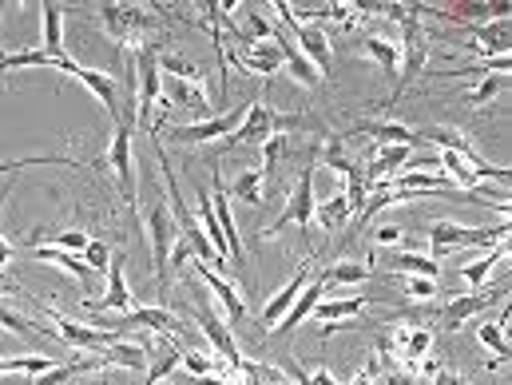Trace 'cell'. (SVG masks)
Listing matches in <instances>:
<instances>
[{"label": "cell", "instance_id": "obj_1", "mask_svg": "<svg viewBox=\"0 0 512 385\" xmlns=\"http://www.w3.org/2000/svg\"><path fill=\"white\" fill-rule=\"evenodd\" d=\"M96 16H100L104 32H108L120 48L139 52L143 44H155L151 32H159V16H155L151 8H143V4H100Z\"/></svg>", "mask_w": 512, "mask_h": 385}, {"label": "cell", "instance_id": "obj_2", "mask_svg": "<svg viewBox=\"0 0 512 385\" xmlns=\"http://www.w3.org/2000/svg\"><path fill=\"white\" fill-rule=\"evenodd\" d=\"M477 243H509V219L497 227H465V223H429V258L453 255L457 247H477Z\"/></svg>", "mask_w": 512, "mask_h": 385}, {"label": "cell", "instance_id": "obj_3", "mask_svg": "<svg viewBox=\"0 0 512 385\" xmlns=\"http://www.w3.org/2000/svg\"><path fill=\"white\" fill-rule=\"evenodd\" d=\"M298 124H302V116H282V112H274V108L266 104V96H255L251 108H247V116H243V124L223 139V151H231V147H251V143L258 147V143L270 139L274 131L298 128Z\"/></svg>", "mask_w": 512, "mask_h": 385}, {"label": "cell", "instance_id": "obj_4", "mask_svg": "<svg viewBox=\"0 0 512 385\" xmlns=\"http://www.w3.org/2000/svg\"><path fill=\"white\" fill-rule=\"evenodd\" d=\"M143 231H147V243H151V258H155V278H159V286H167V258H171V247H175V239H179V227H175V215H171V207H167V195H159L155 191V203L147 207V215H143Z\"/></svg>", "mask_w": 512, "mask_h": 385}, {"label": "cell", "instance_id": "obj_5", "mask_svg": "<svg viewBox=\"0 0 512 385\" xmlns=\"http://www.w3.org/2000/svg\"><path fill=\"white\" fill-rule=\"evenodd\" d=\"M104 163L116 171V183H120V195H124L128 211H139V183H135V124H131V120H120V124H116V135H112V143H108Z\"/></svg>", "mask_w": 512, "mask_h": 385}, {"label": "cell", "instance_id": "obj_6", "mask_svg": "<svg viewBox=\"0 0 512 385\" xmlns=\"http://www.w3.org/2000/svg\"><path fill=\"white\" fill-rule=\"evenodd\" d=\"M314 171H318V159L310 155V163L302 167V175H298V183H294V191H290V199H286L282 215L262 231V239H274L286 223H290V227H302V231H310V227H314V207H318V199H314Z\"/></svg>", "mask_w": 512, "mask_h": 385}, {"label": "cell", "instance_id": "obj_7", "mask_svg": "<svg viewBox=\"0 0 512 385\" xmlns=\"http://www.w3.org/2000/svg\"><path fill=\"white\" fill-rule=\"evenodd\" d=\"M159 84H163L159 44H143L135 52V124L139 128H151V108L159 100Z\"/></svg>", "mask_w": 512, "mask_h": 385}, {"label": "cell", "instance_id": "obj_8", "mask_svg": "<svg viewBox=\"0 0 512 385\" xmlns=\"http://www.w3.org/2000/svg\"><path fill=\"white\" fill-rule=\"evenodd\" d=\"M270 12H274L278 20H286V28L298 36V44H294V48H298V52H302V56H306V60L318 68V76L326 80V72H330V60H334L330 36H326L318 24H298V20L290 16V4H286V0H274V4H270Z\"/></svg>", "mask_w": 512, "mask_h": 385}, {"label": "cell", "instance_id": "obj_9", "mask_svg": "<svg viewBox=\"0 0 512 385\" xmlns=\"http://www.w3.org/2000/svg\"><path fill=\"white\" fill-rule=\"evenodd\" d=\"M417 139H429V143H437L441 151H449V155H457V159H465L481 179H509V167H497V163H489L473 143H469V135L457 128H421L417 131Z\"/></svg>", "mask_w": 512, "mask_h": 385}, {"label": "cell", "instance_id": "obj_10", "mask_svg": "<svg viewBox=\"0 0 512 385\" xmlns=\"http://www.w3.org/2000/svg\"><path fill=\"white\" fill-rule=\"evenodd\" d=\"M32 306H40V310L56 322V338H60L64 346H72V350L92 354V350H104V346L120 342V330H96V326H88V322H72V318H68L64 310H56L52 302H32Z\"/></svg>", "mask_w": 512, "mask_h": 385}, {"label": "cell", "instance_id": "obj_11", "mask_svg": "<svg viewBox=\"0 0 512 385\" xmlns=\"http://www.w3.org/2000/svg\"><path fill=\"white\" fill-rule=\"evenodd\" d=\"M401 32H405V72H401V80H397L393 96L382 100V108L385 104H397V100L405 96V88L413 84V76H417V72H425V64H429V32H425L421 16L401 20Z\"/></svg>", "mask_w": 512, "mask_h": 385}, {"label": "cell", "instance_id": "obj_12", "mask_svg": "<svg viewBox=\"0 0 512 385\" xmlns=\"http://www.w3.org/2000/svg\"><path fill=\"white\" fill-rule=\"evenodd\" d=\"M195 322H199V330H203V338H207L211 354H215V358H223V362L231 366V374H235V366L243 362V350H239V342H235L231 326H227L219 314H211V310H207L203 294H195ZM227 382H231V378H227Z\"/></svg>", "mask_w": 512, "mask_h": 385}, {"label": "cell", "instance_id": "obj_13", "mask_svg": "<svg viewBox=\"0 0 512 385\" xmlns=\"http://www.w3.org/2000/svg\"><path fill=\"white\" fill-rule=\"evenodd\" d=\"M247 108H251V100H247V104H239V108H235V112H227V116H207V120H199V124H187V128H167V139H171V143H183V147L227 139L231 131L243 124Z\"/></svg>", "mask_w": 512, "mask_h": 385}, {"label": "cell", "instance_id": "obj_14", "mask_svg": "<svg viewBox=\"0 0 512 385\" xmlns=\"http://www.w3.org/2000/svg\"><path fill=\"white\" fill-rule=\"evenodd\" d=\"M215 163V183H211V207H215V219L223 227V239H227V258L235 262L239 274H247V251H243V239H239V227H235V211H231V195L223 191V171H219V159Z\"/></svg>", "mask_w": 512, "mask_h": 385}, {"label": "cell", "instance_id": "obj_15", "mask_svg": "<svg viewBox=\"0 0 512 385\" xmlns=\"http://www.w3.org/2000/svg\"><path fill=\"white\" fill-rule=\"evenodd\" d=\"M191 266H195V274L203 278V286L219 298V306H223V318H227V326H239V322H247V298H243V290L235 286V282H227L215 266H207V262H199V258L191 255Z\"/></svg>", "mask_w": 512, "mask_h": 385}, {"label": "cell", "instance_id": "obj_16", "mask_svg": "<svg viewBox=\"0 0 512 385\" xmlns=\"http://www.w3.org/2000/svg\"><path fill=\"white\" fill-rule=\"evenodd\" d=\"M306 282H310V258H302L298 262V270L282 282V290H274L270 298H266V306H262V314H258V326L266 330V334H274V326L286 318V310L298 302V294L306 290Z\"/></svg>", "mask_w": 512, "mask_h": 385}, {"label": "cell", "instance_id": "obj_17", "mask_svg": "<svg viewBox=\"0 0 512 385\" xmlns=\"http://www.w3.org/2000/svg\"><path fill=\"white\" fill-rule=\"evenodd\" d=\"M84 306L96 310V314H128V310H135V298H131V290H128L124 255L112 251V262H108V290H104L100 298H84Z\"/></svg>", "mask_w": 512, "mask_h": 385}, {"label": "cell", "instance_id": "obj_18", "mask_svg": "<svg viewBox=\"0 0 512 385\" xmlns=\"http://www.w3.org/2000/svg\"><path fill=\"white\" fill-rule=\"evenodd\" d=\"M239 44H243V52H239V68L243 72H251V76H262V80H270L278 68H282V48H278V36L274 40H251L247 32L239 36Z\"/></svg>", "mask_w": 512, "mask_h": 385}, {"label": "cell", "instance_id": "obj_19", "mask_svg": "<svg viewBox=\"0 0 512 385\" xmlns=\"http://www.w3.org/2000/svg\"><path fill=\"white\" fill-rule=\"evenodd\" d=\"M505 298V290H481V294H453L449 302H445V310H441V322H445V330H461L469 318H477L485 306H493V302H501Z\"/></svg>", "mask_w": 512, "mask_h": 385}, {"label": "cell", "instance_id": "obj_20", "mask_svg": "<svg viewBox=\"0 0 512 385\" xmlns=\"http://www.w3.org/2000/svg\"><path fill=\"white\" fill-rule=\"evenodd\" d=\"M509 20H489V24H477L473 28V40H465V48L481 60H497V56H509Z\"/></svg>", "mask_w": 512, "mask_h": 385}, {"label": "cell", "instance_id": "obj_21", "mask_svg": "<svg viewBox=\"0 0 512 385\" xmlns=\"http://www.w3.org/2000/svg\"><path fill=\"white\" fill-rule=\"evenodd\" d=\"M72 76H76V80H80V84H84V88L104 104V112H108L116 124L124 120V116H120V84H116V76H112V72H104V68H84V64H80Z\"/></svg>", "mask_w": 512, "mask_h": 385}, {"label": "cell", "instance_id": "obj_22", "mask_svg": "<svg viewBox=\"0 0 512 385\" xmlns=\"http://www.w3.org/2000/svg\"><path fill=\"white\" fill-rule=\"evenodd\" d=\"M366 306H370L366 294H354V298H322L310 318L314 322H326V334H334L338 326H346V318H358Z\"/></svg>", "mask_w": 512, "mask_h": 385}, {"label": "cell", "instance_id": "obj_23", "mask_svg": "<svg viewBox=\"0 0 512 385\" xmlns=\"http://www.w3.org/2000/svg\"><path fill=\"white\" fill-rule=\"evenodd\" d=\"M350 135H366L378 147H417V131L397 124V120H366V124H354Z\"/></svg>", "mask_w": 512, "mask_h": 385}, {"label": "cell", "instance_id": "obj_24", "mask_svg": "<svg viewBox=\"0 0 512 385\" xmlns=\"http://www.w3.org/2000/svg\"><path fill=\"white\" fill-rule=\"evenodd\" d=\"M326 290H330V286H326L322 278H310V282H306V290L298 294V302H294V306L286 310V318H282V322H278L274 330L290 338V334H294V330H298V326H302V322H306V318L314 314V306H318V302L326 298Z\"/></svg>", "mask_w": 512, "mask_h": 385}, {"label": "cell", "instance_id": "obj_25", "mask_svg": "<svg viewBox=\"0 0 512 385\" xmlns=\"http://www.w3.org/2000/svg\"><path fill=\"white\" fill-rule=\"evenodd\" d=\"M28 251L36 262H52V266H60V270H68V274H76L80 282H92V270H88V262L80 255H68V251H60V247H48V243H28Z\"/></svg>", "mask_w": 512, "mask_h": 385}, {"label": "cell", "instance_id": "obj_26", "mask_svg": "<svg viewBox=\"0 0 512 385\" xmlns=\"http://www.w3.org/2000/svg\"><path fill=\"white\" fill-rule=\"evenodd\" d=\"M370 274H374V266L354 262V258H338V262L326 266L318 278H322L326 286H362V282H370Z\"/></svg>", "mask_w": 512, "mask_h": 385}, {"label": "cell", "instance_id": "obj_27", "mask_svg": "<svg viewBox=\"0 0 512 385\" xmlns=\"http://www.w3.org/2000/svg\"><path fill=\"white\" fill-rule=\"evenodd\" d=\"M266 171L262 167H243L239 175H235V183H231V195L235 199H243V203H251V207H258L262 199H266Z\"/></svg>", "mask_w": 512, "mask_h": 385}, {"label": "cell", "instance_id": "obj_28", "mask_svg": "<svg viewBox=\"0 0 512 385\" xmlns=\"http://www.w3.org/2000/svg\"><path fill=\"white\" fill-rule=\"evenodd\" d=\"M40 20H44V52L48 56H64V8L60 4H40Z\"/></svg>", "mask_w": 512, "mask_h": 385}, {"label": "cell", "instance_id": "obj_29", "mask_svg": "<svg viewBox=\"0 0 512 385\" xmlns=\"http://www.w3.org/2000/svg\"><path fill=\"white\" fill-rule=\"evenodd\" d=\"M159 72H167L171 80H187V84L207 88V68L195 64V60H183V56H175V52H159Z\"/></svg>", "mask_w": 512, "mask_h": 385}, {"label": "cell", "instance_id": "obj_30", "mask_svg": "<svg viewBox=\"0 0 512 385\" xmlns=\"http://www.w3.org/2000/svg\"><path fill=\"white\" fill-rule=\"evenodd\" d=\"M278 48H282V64H286V72H290V76H294L302 88H318V84H322L318 68H314V64H310V60H306V56H302L294 44H286V40L278 36Z\"/></svg>", "mask_w": 512, "mask_h": 385}, {"label": "cell", "instance_id": "obj_31", "mask_svg": "<svg viewBox=\"0 0 512 385\" xmlns=\"http://www.w3.org/2000/svg\"><path fill=\"white\" fill-rule=\"evenodd\" d=\"M314 219H318V227L338 231V227H346V223L354 219V207H350V199L338 191V195H330L326 203H318V207H314Z\"/></svg>", "mask_w": 512, "mask_h": 385}, {"label": "cell", "instance_id": "obj_32", "mask_svg": "<svg viewBox=\"0 0 512 385\" xmlns=\"http://www.w3.org/2000/svg\"><path fill=\"white\" fill-rule=\"evenodd\" d=\"M0 330L20 334V338H32V334L56 338V330H52V326H44V322H36V318H24V314H16V310H12V306H4V302H0ZM56 342H60V338H56Z\"/></svg>", "mask_w": 512, "mask_h": 385}, {"label": "cell", "instance_id": "obj_33", "mask_svg": "<svg viewBox=\"0 0 512 385\" xmlns=\"http://www.w3.org/2000/svg\"><path fill=\"white\" fill-rule=\"evenodd\" d=\"M199 227H203V235H207V243L215 247V255L227 258V239H223V227H219V219H215V207H211V191H199Z\"/></svg>", "mask_w": 512, "mask_h": 385}, {"label": "cell", "instance_id": "obj_34", "mask_svg": "<svg viewBox=\"0 0 512 385\" xmlns=\"http://www.w3.org/2000/svg\"><path fill=\"white\" fill-rule=\"evenodd\" d=\"M505 255H509V243H493V251H489V255H481L477 262H465V266H461V278H465L473 290H481V286H485V278L493 274V266H497Z\"/></svg>", "mask_w": 512, "mask_h": 385}, {"label": "cell", "instance_id": "obj_35", "mask_svg": "<svg viewBox=\"0 0 512 385\" xmlns=\"http://www.w3.org/2000/svg\"><path fill=\"white\" fill-rule=\"evenodd\" d=\"M362 52L382 68V72H397V64H401V48L393 44V40H385V36H362Z\"/></svg>", "mask_w": 512, "mask_h": 385}, {"label": "cell", "instance_id": "obj_36", "mask_svg": "<svg viewBox=\"0 0 512 385\" xmlns=\"http://www.w3.org/2000/svg\"><path fill=\"white\" fill-rule=\"evenodd\" d=\"M385 266L389 270H401V274H409V278H437L441 274V266L433 262L429 255H413V251H401V255H389L385 258Z\"/></svg>", "mask_w": 512, "mask_h": 385}, {"label": "cell", "instance_id": "obj_37", "mask_svg": "<svg viewBox=\"0 0 512 385\" xmlns=\"http://www.w3.org/2000/svg\"><path fill=\"white\" fill-rule=\"evenodd\" d=\"M167 96H171V104H183V108H195V112L211 108V92L199 88V84H187V80H167Z\"/></svg>", "mask_w": 512, "mask_h": 385}, {"label": "cell", "instance_id": "obj_38", "mask_svg": "<svg viewBox=\"0 0 512 385\" xmlns=\"http://www.w3.org/2000/svg\"><path fill=\"white\" fill-rule=\"evenodd\" d=\"M505 84H509V76H497V72H489V76H481L469 92H461L457 100H469L473 108H485V104H493L501 92H505Z\"/></svg>", "mask_w": 512, "mask_h": 385}, {"label": "cell", "instance_id": "obj_39", "mask_svg": "<svg viewBox=\"0 0 512 385\" xmlns=\"http://www.w3.org/2000/svg\"><path fill=\"white\" fill-rule=\"evenodd\" d=\"M179 358H183V350L171 346V342H163V354L151 358V366H147V382L143 385H167V378L179 370Z\"/></svg>", "mask_w": 512, "mask_h": 385}, {"label": "cell", "instance_id": "obj_40", "mask_svg": "<svg viewBox=\"0 0 512 385\" xmlns=\"http://www.w3.org/2000/svg\"><path fill=\"white\" fill-rule=\"evenodd\" d=\"M477 338L493 350V366L509 362V342H505V330H501L497 322H481V326H477Z\"/></svg>", "mask_w": 512, "mask_h": 385}, {"label": "cell", "instance_id": "obj_41", "mask_svg": "<svg viewBox=\"0 0 512 385\" xmlns=\"http://www.w3.org/2000/svg\"><path fill=\"white\" fill-rule=\"evenodd\" d=\"M52 366H60V362H52V358H0V374H28V378H36V374H48Z\"/></svg>", "mask_w": 512, "mask_h": 385}, {"label": "cell", "instance_id": "obj_42", "mask_svg": "<svg viewBox=\"0 0 512 385\" xmlns=\"http://www.w3.org/2000/svg\"><path fill=\"white\" fill-rule=\"evenodd\" d=\"M258 151H262V163H258V167L270 175V171L282 163V155L290 151V147H286V131H274L270 139H262V143H258Z\"/></svg>", "mask_w": 512, "mask_h": 385}, {"label": "cell", "instance_id": "obj_43", "mask_svg": "<svg viewBox=\"0 0 512 385\" xmlns=\"http://www.w3.org/2000/svg\"><path fill=\"white\" fill-rule=\"evenodd\" d=\"M40 163H68V167H84L68 155H24V159H4L0 163V175H12V171H24V167H40Z\"/></svg>", "mask_w": 512, "mask_h": 385}, {"label": "cell", "instance_id": "obj_44", "mask_svg": "<svg viewBox=\"0 0 512 385\" xmlns=\"http://www.w3.org/2000/svg\"><path fill=\"white\" fill-rule=\"evenodd\" d=\"M437 290H441L437 278H421V274H417V278H405V298H409V302H433Z\"/></svg>", "mask_w": 512, "mask_h": 385}, {"label": "cell", "instance_id": "obj_45", "mask_svg": "<svg viewBox=\"0 0 512 385\" xmlns=\"http://www.w3.org/2000/svg\"><path fill=\"white\" fill-rule=\"evenodd\" d=\"M80 258L88 262V270H92V274H100V270H108V262H112V247H108L104 239H92Z\"/></svg>", "mask_w": 512, "mask_h": 385}, {"label": "cell", "instance_id": "obj_46", "mask_svg": "<svg viewBox=\"0 0 512 385\" xmlns=\"http://www.w3.org/2000/svg\"><path fill=\"white\" fill-rule=\"evenodd\" d=\"M88 243H92V239H88L84 231H76V227H72V231L52 235V243H48V247H60V251H68V255H84V247H88Z\"/></svg>", "mask_w": 512, "mask_h": 385}, {"label": "cell", "instance_id": "obj_47", "mask_svg": "<svg viewBox=\"0 0 512 385\" xmlns=\"http://www.w3.org/2000/svg\"><path fill=\"white\" fill-rule=\"evenodd\" d=\"M397 243H405V231L397 223H385L374 231V247H397Z\"/></svg>", "mask_w": 512, "mask_h": 385}, {"label": "cell", "instance_id": "obj_48", "mask_svg": "<svg viewBox=\"0 0 512 385\" xmlns=\"http://www.w3.org/2000/svg\"><path fill=\"white\" fill-rule=\"evenodd\" d=\"M374 382H378V354H370V358H366V366H362V370H358L346 385H374Z\"/></svg>", "mask_w": 512, "mask_h": 385}, {"label": "cell", "instance_id": "obj_49", "mask_svg": "<svg viewBox=\"0 0 512 385\" xmlns=\"http://www.w3.org/2000/svg\"><path fill=\"white\" fill-rule=\"evenodd\" d=\"M8 191H12V187L4 183V187H0V207H4V195H8ZM8 262H12V243L0 235V274H4V266H8Z\"/></svg>", "mask_w": 512, "mask_h": 385}, {"label": "cell", "instance_id": "obj_50", "mask_svg": "<svg viewBox=\"0 0 512 385\" xmlns=\"http://www.w3.org/2000/svg\"><path fill=\"white\" fill-rule=\"evenodd\" d=\"M429 382H433V385H465V378H461L457 370H449V366H441V370H437V374H433Z\"/></svg>", "mask_w": 512, "mask_h": 385}, {"label": "cell", "instance_id": "obj_51", "mask_svg": "<svg viewBox=\"0 0 512 385\" xmlns=\"http://www.w3.org/2000/svg\"><path fill=\"white\" fill-rule=\"evenodd\" d=\"M191 385H231V382L219 378V374H207V378H191Z\"/></svg>", "mask_w": 512, "mask_h": 385}, {"label": "cell", "instance_id": "obj_52", "mask_svg": "<svg viewBox=\"0 0 512 385\" xmlns=\"http://www.w3.org/2000/svg\"><path fill=\"white\" fill-rule=\"evenodd\" d=\"M385 385H417V378H405V374H397V378H385Z\"/></svg>", "mask_w": 512, "mask_h": 385}, {"label": "cell", "instance_id": "obj_53", "mask_svg": "<svg viewBox=\"0 0 512 385\" xmlns=\"http://www.w3.org/2000/svg\"><path fill=\"white\" fill-rule=\"evenodd\" d=\"M8 294H16V286H8V282H4V278H0V302H4V298H8Z\"/></svg>", "mask_w": 512, "mask_h": 385}]
</instances>
